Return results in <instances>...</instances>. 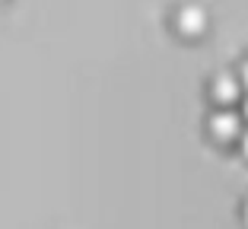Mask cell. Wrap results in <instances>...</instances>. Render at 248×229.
<instances>
[{
    "mask_svg": "<svg viewBox=\"0 0 248 229\" xmlns=\"http://www.w3.org/2000/svg\"><path fill=\"white\" fill-rule=\"evenodd\" d=\"M207 131H210L213 140L219 143H232L235 137L242 134V118L235 115L229 105H219L217 111H213L210 118H207Z\"/></svg>",
    "mask_w": 248,
    "mask_h": 229,
    "instance_id": "obj_1",
    "label": "cell"
},
{
    "mask_svg": "<svg viewBox=\"0 0 248 229\" xmlns=\"http://www.w3.org/2000/svg\"><path fill=\"white\" fill-rule=\"evenodd\" d=\"M175 29L185 38H201L207 32V10L197 7V3H185L175 13Z\"/></svg>",
    "mask_w": 248,
    "mask_h": 229,
    "instance_id": "obj_2",
    "label": "cell"
},
{
    "mask_svg": "<svg viewBox=\"0 0 248 229\" xmlns=\"http://www.w3.org/2000/svg\"><path fill=\"white\" fill-rule=\"evenodd\" d=\"M210 99L217 105H235L242 99V83H239V76L229 74V70L217 74L210 80Z\"/></svg>",
    "mask_w": 248,
    "mask_h": 229,
    "instance_id": "obj_3",
    "label": "cell"
},
{
    "mask_svg": "<svg viewBox=\"0 0 248 229\" xmlns=\"http://www.w3.org/2000/svg\"><path fill=\"white\" fill-rule=\"evenodd\" d=\"M235 76H239L242 89H248V61H242V64H239V70H235Z\"/></svg>",
    "mask_w": 248,
    "mask_h": 229,
    "instance_id": "obj_4",
    "label": "cell"
},
{
    "mask_svg": "<svg viewBox=\"0 0 248 229\" xmlns=\"http://www.w3.org/2000/svg\"><path fill=\"white\" fill-rule=\"evenodd\" d=\"M235 140H239V147H242V153H245V159H248V131H242L239 137H235Z\"/></svg>",
    "mask_w": 248,
    "mask_h": 229,
    "instance_id": "obj_5",
    "label": "cell"
},
{
    "mask_svg": "<svg viewBox=\"0 0 248 229\" xmlns=\"http://www.w3.org/2000/svg\"><path fill=\"white\" fill-rule=\"evenodd\" d=\"M242 118L248 121V99H242Z\"/></svg>",
    "mask_w": 248,
    "mask_h": 229,
    "instance_id": "obj_6",
    "label": "cell"
},
{
    "mask_svg": "<svg viewBox=\"0 0 248 229\" xmlns=\"http://www.w3.org/2000/svg\"><path fill=\"white\" fill-rule=\"evenodd\" d=\"M242 220L248 223V200H245V204H242Z\"/></svg>",
    "mask_w": 248,
    "mask_h": 229,
    "instance_id": "obj_7",
    "label": "cell"
}]
</instances>
